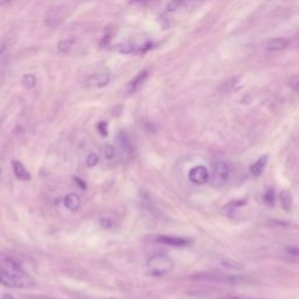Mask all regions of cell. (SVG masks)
<instances>
[{"label": "cell", "instance_id": "8fae6325", "mask_svg": "<svg viewBox=\"0 0 299 299\" xmlns=\"http://www.w3.org/2000/svg\"><path fill=\"white\" fill-rule=\"evenodd\" d=\"M12 166H13L14 174H16V177L19 179V180H23V181L30 180L31 179L30 172L26 170V167H25L20 161H13Z\"/></svg>", "mask_w": 299, "mask_h": 299}, {"label": "cell", "instance_id": "d4e9b609", "mask_svg": "<svg viewBox=\"0 0 299 299\" xmlns=\"http://www.w3.org/2000/svg\"><path fill=\"white\" fill-rule=\"evenodd\" d=\"M101 299H114V298H101Z\"/></svg>", "mask_w": 299, "mask_h": 299}, {"label": "cell", "instance_id": "6da1fadb", "mask_svg": "<svg viewBox=\"0 0 299 299\" xmlns=\"http://www.w3.org/2000/svg\"><path fill=\"white\" fill-rule=\"evenodd\" d=\"M0 264H2L0 279L3 285L14 289H27L33 286V279L21 269V266L14 259L3 256Z\"/></svg>", "mask_w": 299, "mask_h": 299}, {"label": "cell", "instance_id": "5bb4252c", "mask_svg": "<svg viewBox=\"0 0 299 299\" xmlns=\"http://www.w3.org/2000/svg\"><path fill=\"white\" fill-rule=\"evenodd\" d=\"M194 2H196V0H171V2L167 4V11L168 12H175V11L188 6L189 4Z\"/></svg>", "mask_w": 299, "mask_h": 299}, {"label": "cell", "instance_id": "44dd1931", "mask_svg": "<svg viewBox=\"0 0 299 299\" xmlns=\"http://www.w3.org/2000/svg\"><path fill=\"white\" fill-rule=\"evenodd\" d=\"M2 299H14L12 296H11V294H9V293H4L3 296H2Z\"/></svg>", "mask_w": 299, "mask_h": 299}, {"label": "cell", "instance_id": "8992f818", "mask_svg": "<svg viewBox=\"0 0 299 299\" xmlns=\"http://www.w3.org/2000/svg\"><path fill=\"white\" fill-rule=\"evenodd\" d=\"M188 179H189V181L193 182V184L203 185V184H206V182L209 181L210 173L205 166L199 165V166H194L189 170Z\"/></svg>", "mask_w": 299, "mask_h": 299}, {"label": "cell", "instance_id": "3957f363", "mask_svg": "<svg viewBox=\"0 0 299 299\" xmlns=\"http://www.w3.org/2000/svg\"><path fill=\"white\" fill-rule=\"evenodd\" d=\"M229 174L230 170L228 164L224 163V161H216L215 165L213 166L212 173H210V184L214 187H222L223 185L227 184Z\"/></svg>", "mask_w": 299, "mask_h": 299}, {"label": "cell", "instance_id": "ffe728a7", "mask_svg": "<svg viewBox=\"0 0 299 299\" xmlns=\"http://www.w3.org/2000/svg\"><path fill=\"white\" fill-rule=\"evenodd\" d=\"M16 2V0H0V5L2 7H5L6 5H9V4Z\"/></svg>", "mask_w": 299, "mask_h": 299}, {"label": "cell", "instance_id": "9c48e42d", "mask_svg": "<svg viewBox=\"0 0 299 299\" xmlns=\"http://www.w3.org/2000/svg\"><path fill=\"white\" fill-rule=\"evenodd\" d=\"M63 203H65L66 208H68L70 212H77L81 207V198L75 193H70V194L66 195L63 199Z\"/></svg>", "mask_w": 299, "mask_h": 299}, {"label": "cell", "instance_id": "277c9868", "mask_svg": "<svg viewBox=\"0 0 299 299\" xmlns=\"http://www.w3.org/2000/svg\"><path fill=\"white\" fill-rule=\"evenodd\" d=\"M70 10L68 6L66 5H58L52 7L46 14V24L49 27H56L60 24H62L67 18L69 17Z\"/></svg>", "mask_w": 299, "mask_h": 299}, {"label": "cell", "instance_id": "ac0fdd59", "mask_svg": "<svg viewBox=\"0 0 299 299\" xmlns=\"http://www.w3.org/2000/svg\"><path fill=\"white\" fill-rule=\"evenodd\" d=\"M285 250L289 255L294 256V257H299V247H286Z\"/></svg>", "mask_w": 299, "mask_h": 299}, {"label": "cell", "instance_id": "7a4b0ae2", "mask_svg": "<svg viewBox=\"0 0 299 299\" xmlns=\"http://www.w3.org/2000/svg\"><path fill=\"white\" fill-rule=\"evenodd\" d=\"M174 263L165 254H154L147 259V270L150 275L161 277L167 275L173 269Z\"/></svg>", "mask_w": 299, "mask_h": 299}, {"label": "cell", "instance_id": "7c38bea8", "mask_svg": "<svg viewBox=\"0 0 299 299\" xmlns=\"http://www.w3.org/2000/svg\"><path fill=\"white\" fill-rule=\"evenodd\" d=\"M279 202L282 208L289 213L292 208V196L289 191H282L279 193Z\"/></svg>", "mask_w": 299, "mask_h": 299}, {"label": "cell", "instance_id": "ba28073f", "mask_svg": "<svg viewBox=\"0 0 299 299\" xmlns=\"http://www.w3.org/2000/svg\"><path fill=\"white\" fill-rule=\"evenodd\" d=\"M157 242L163 244L171 245V247H186V245L189 244V241L187 238L184 237H178V236H170V235H160V236L157 237Z\"/></svg>", "mask_w": 299, "mask_h": 299}, {"label": "cell", "instance_id": "e0dca14e", "mask_svg": "<svg viewBox=\"0 0 299 299\" xmlns=\"http://www.w3.org/2000/svg\"><path fill=\"white\" fill-rule=\"evenodd\" d=\"M73 44H74V41H73V40L62 41L61 44L59 45V49H60V51H61V52H67L70 47H72Z\"/></svg>", "mask_w": 299, "mask_h": 299}, {"label": "cell", "instance_id": "2e32d148", "mask_svg": "<svg viewBox=\"0 0 299 299\" xmlns=\"http://www.w3.org/2000/svg\"><path fill=\"white\" fill-rule=\"evenodd\" d=\"M86 163H87V166H88V167H94V166H96L97 163H98V157H97V154H95V153L88 154Z\"/></svg>", "mask_w": 299, "mask_h": 299}, {"label": "cell", "instance_id": "30bf717a", "mask_svg": "<svg viewBox=\"0 0 299 299\" xmlns=\"http://www.w3.org/2000/svg\"><path fill=\"white\" fill-rule=\"evenodd\" d=\"M269 156H263L255 161L254 164L250 166V173L254 175V177H259V175L263 174V172L265 170L266 163H268Z\"/></svg>", "mask_w": 299, "mask_h": 299}, {"label": "cell", "instance_id": "d6986e66", "mask_svg": "<svg viewBox=\"0 0 299 299\" xmlns=\"http://www.w3.org/2000/svg\"><path fill=\"white\" fill-rule=\"evenodd\" d=\"M105 154H107L108 158H112L114 157V149H112V146H107L104 150Z\"/></svg>", "mask_w": 299, "mask_h": 299}, {"label": "cell", "instance_id": "603a6c76", "mask_svg": "<svg viewBox=\"0 0 299 299\" xmlns=\"http://www.w3.org/2000/svg\"><path fill=\"white\" fill-rule=\"evenodd\" d=\"M137 3H149V2H152V0H135Z\"/></svg>", "mask_w": 299, "mask_h": 299}, {"label": "cell", "instance_id": "4fadbf2b", "mask_svg": "<svg viewBox=\"0 0 299 299\" xmlns=\"http://www.w3.org/2000/svg\"><path fill=\"white\" fill-rule=\"evenodd\" d=\"M146 77H147V72H146V70H145V72L139 73L138 75H137L135 77V80H133L132 82L129 84V93H135V91L138 90L139 88L142 87V84L144 83V81L146 80Z\"/></svg>", "mask_w": 299, "mask_h": 299}, {"label": "cell", "instance_id": "cb8c5ba5", "mask_svg": "<svg viewBox=\"0 0 299 299\" xmlns=\"http://www.w3.org/2000/svg\"><path fill=\"white\" fill-rule=\"evenodd\" d=\"M294 87H296V89H298V90H299V81H298V82L296 83V86H294Z\"/></svg>", "mask_w": 299, "mask_h": 299}, {"label": "cell", "instance_id": "5b68a950", "mask_svg": "<svg viewBox=\"0 0 299 299\" xmlns=\"http://www.w3.org/2000/svg\"><path fill=\"white\" fill-rule=\"evenodd\" d=\"M110 82V73L105 69H98L88 77L87 83L91 88H103Z\"/></svg>", "mask_w": 299, "mask_h": 299}, {"label": "cell", "instance_id": "7402d4cb", "mask_svg": "<svg viewBox=\"0 0 299 299\" xmlns=\"http://www.w3.org/2000/svg\"><path fill=\"white\" fill-rule=\"evenodd\" d=\"M222 299H252V298H242V297H228V298H222Z\"/></svg>", "mask_w": 299, "mask_h": 299}, {"label": "cell", "instance_id": "52a82bcc", "mask_svg": "<svg viewBox=\"0 0 299 299\" xmlns=\"http://www.w3.org/2000/svg\"><path fill=\"white\" fill-rule=\"evenodd\" d=\"M289 40L284 38H273L269 39L265 42H263V48L268 52H279L284 51L289 46Z\"/></svg>", "mask_w": 299, "mask_h": 299}, {"label": "cell", "instance_id": "9a60e30c", "mask_svg": "<svg viewBox=\"0 0 299 299\" xmlns=\"http://www.w3.org/2000/svg\"><path fill=\"white\" fill-rule=\"evenodd\" d=\"M275 201H276V193L272 188H270L265 192V194H264V202L268 206L272 207L273 205H275Z\"/></svg>", "mask_w": 299, "mask_h": 299}]
</instances>
